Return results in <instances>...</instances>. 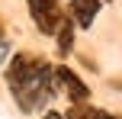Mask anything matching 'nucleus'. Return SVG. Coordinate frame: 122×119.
Here are the masks:
<instances>
[{
  "label": "nucleus",
  "instance_id": "1",
  "mask_svg": "<svg viewBox=\"0 0 122 119\" xmlns=\"http://www.w3.org/2000/svg\"><path fill=\"white\" fill-rule=\"evenodd\" d=\"M55 68H51L45 58L29 55V52H19L13 55V61L6 64V87H10L13 100L19 103L23 113H39L51 103L55 97Z\"/></svg>",
  "mask_w": 122,
  "mask_h": 119
},
{
  "label": "nucleus",
  "instance_id": "2",
  "mask_svg": "<svg viewBox=\"0 0 122 119\" xmlns=\"http://www.w3.org/2000/svg\"><path fill=\"white\" fill-rule=\"evenodd\" d=\"M26 3H29V16L39 26V32L42 36H58L61 23L67 19L58 0H26Z\"/></svg>",
  "mask_w": 122,
  "mask_h": 119
},
{
  "label": "nucleus",
  "instance_id": "3",
  "mask_svg": "<svg viewBox=\"0 0 122 119\" xmlns=\"http://www.w3.org/2000/svg\"><path fill=\"white\" fill-rule=\"evenodd\" d=\"M55 81H58V87L67 93V100H71L74 106H80V103L90 100V87H87V84L80 81L71 68H64V64H61V68H55Z\"/></svg>",
  "mask_w": 122,
  "mask_h": 119
},
{
  "label": "nucleus",
  "instance_id": "4",
  "mask_svg": "<svg viewBox=\"0 0 122 119\" xmlns=\"http://www.w3.org/2000/svg\"><path fill=\"white\" fill-rule=\"evenodd\" d=\"M97 13H100V0H71V19L80 29H90Z\"/></svg>",
  "mask_w": 122,
  "mask_h": 119
},
{
  "label": "nucleus",
  "instance_id": "5",
  "mask_svg": "<svg viewBox=\"0 0 122 119\" xmlns=\"http://www.w3.org/2000/svg\"><path fill=\"white\" fill-rule=\"evenodd\" d=\"M64 119H122V116H112L109 109H100V106H87V103H80V106H71V109H67Z\"/></svg>",
  "mask_w": 122,
  "mask_h": 119
},
{
  "label": "nucleus",
  "instance_id": "6",
  "mask_svg": "<svg viewBox=\"0 0 122 119\" xmlns=\"http://www.w3.org/2000/svg\"><path fill=\"white\" fill-rule=\"evenodd\" d=\"M71 48H74V19L67 16L64 23H61V29H58V55L64 58Z\"/></svg>",
  "mask_w": 122,
  "mask_h": 119
},
{
  "label": "nucleus",
  "instance_id": "7",
  "mask_svg": "<svg viewBox=\"0 0 122 119\" xmlns=\"http://www.w3.org/2000/svg\"><path fill=\"white\" fill-rule=\"evenodd\" d=\"M6 55H10V45H6L3 39H0V64H3V58H6Z\"/></svg>",
  "mask_w": 122,
  "mask_h": 119
},
{
  "label": "nucleus",
  "instance_id": "8",
  "mask_svg": "<svg viewBox=\"0 0 122 119\" xmlns=\"http://www.w3.org/2000/svg\"><path fill=\"white\" fill-rule=\"evenodd\" d=\"M42 119H64V113H55V109H48V113H45Z\"/></svg>",
  "mask_w": 122,
  "mask_h": 119
}]
</instances>
